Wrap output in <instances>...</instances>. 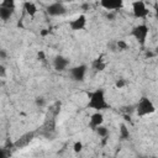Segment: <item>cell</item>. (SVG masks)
Wrapping results in <instances>:
<instances>
[{"instance_id":"obj_1","label":"cell","mask_w":158,"mask_h":158,"mask_svg":"<svg viewBox=\"0 0 158 158\" xmlns=\"http://www.w3.org/2000/svg\"><path fill=\"white\" fill-rule=\"evenodd\" d=\"M88 107L91 110H95L98 112L110 109V104L106 100L104 89L99 88V89H95V90L88 93Z\"/></svg>"},{"instance_id":"obj_2","label":"cell","mask_w":158,"mask_h":158,"mask_svg":"<svg viewBox=\"0 0 158 158\" xmlns=\"http://www.w3.org/2000/svg\"><path fill=\"white\" fill-rule=\"evenodd\" d=\"M154 111H156V106H154V104L147 96H142L138 100V102L136 105V114H137V116L143 117V116L153 114Z\"/></svg>"},{"instance_id":"obj_3","label":"cell","mask_w":158,"mask_h":158,"mask_svg":"<svg viewBox=\"0 0 158 158\" xmlns=\"http://www.w3.org/2000/svg\"><path fill=\"white\" fill-rule=\"evenodd\" d=\"M149 33V28L146 23H139L137 26H135L131 30V36L138 42L139 46H144L146 41H147V36Z\"/></svg>"},{"instance_id":"obj_4","label":"cell","mask_w":158,"mask_h":158,"mask_svg":"<svg viewBox=\"0 0 158 158\" xmlns=\"http://www.w3.org/2000/svg\"><path fill=\"white\" fill-rule=\"evenodd\" d=\"M132 14L136 19H144L149 15V10L144 1H133L132 2Z\"/></svg>"},{"instance_id":"obj_5","label":"cell","mask_w":158,"mask_h":158,"mask_svg":"<svg viewBox=\"0 0 158 158\" xmlns=\"http://www.w3.org/2000/svg\"><path fill=\"white\" fill-rule=\"evenodd\" d=\"M86 70H88V67L85 64H79V65H75V67L70 68L69 74H70V78L74 81H83L85 75H86Z\"/></svg>"},{"instance_id":"obj_6","label":"cell","mask_w":158,"mask_h":158,"mask_svg":"<svg viewBox=\"0 0 158 158\" xmlns=\"http://www.w3.org/2000/svg\"><path fill=\"white\" fill-rule=\"evenodd\" d=\"M47 14L49 16L53 17H58V16H63L67 14V7L64 6L63 2H52L47 6Z\"/></svg>"},{"instance_id":"obj_7","label":"cell","mask_w":158,"mask_h":158,"mask_svg":"<svg viewBox=\"0 0 158 158\" xmlns=\"http://www.w3.org/2000/svg\"><path fill=\"white\" fill-rule=\"evenodd\" d=\"M35 138V132L31 131V132H26L23 133L22 136H20L15 142H14V148H25L30 144V142Z\"/></svg>"},{"instance_id":"obj_8","label":"cell","mask_w":158,"mask_h":158,"mask_svg":"<svg viewBox=\"0 0 158 158\" xmlns=\"http://www.w3.org/2000/svg\"><path fill=\"white\" fill-rule=\"evenodd\" d=\"M100 6L104 7L105 10L110 11H116L122 9L123 6V1L122 0H101L100 1Z\"/></svg>"},{"instance_id":"obj_9","label":"cell","mask_w":158,"mask_h":158,"mask_svg":"<svg viewBox=\"0 0 158 158\" xmlns=\"http://www.w3.org/2000/svg\"><path fill=\"white\" fill-rule=\"evenodd\" d=\"M85 26H86V16L83 14L69 21V27L73 31H81L85 28Z\"/></svg>"},{"instance_id":"obj_10","label":"cell","mask_w":158,"mask_h":158,"mask_svg":"<svg viewBox=\"0 0 158 158\" xmlns=\"http://www.w3.org/2000/svg\"><path fill=\"white\" fill-rule=\"evenodd\" d=\"M102 123H104V115H102L101 112L95 111V112L90 116V118H89V127H90L91 130H94V131H95L98 127L102 126Z\"/></svg>"},{"instance_id":"obj_11","label":"cell","mask_w":158,"mask_h":158,"mask_svg":"<svg viewBox=\"0 0 158 158\" xmlns=\"http://www.w3.org/2000/svg\"><path fill=\"white\" fill-rule=\"evenodd\" d=\"M69 65V59L63 56H56L53 59V68L57 72H63Z\"/></svg>"},{"instance_id":"obj_12","label":"cell","mask_w":158,"mask_h":158,"mask_svg":"<svg viewBox=\"0 0 158 158\" xmlns=\"http://www.w3.org/2000/svg\"><path fill=\"white\" fill-rule=\"evenodd\" d=\"M23 10H25L26 14H27L28 16H31V17H33V16L37 14V6H36V4L32 2V1H26V2H23Z\"/></svg>"},{"instance_id":"obj_13","label":"cell","mask_w":158,"mask_h":158,"mask_svg":"<svg viewBox=\"0 0 158 158\" xmlns=\"http://www.w3.org/2000/svg\"><path fill=\"white\" fill-rule=\"evenodd\" d=\"M15 10H11V9H7V7H4V6H0V19L2 21H7L12 14H14Z\"/></svg>"},{"instance_id":"obj_14","label":"cell","mask_w":158,"mask_h":158,"mask_svg":"<svg viewBox=\"0 0 158 158\" xmlns=\"http://www.w3.org/2000/svg\"><path fill=\"white\" fill-rule=\"evenodd\" d=\"M93 68H94L96 72H102V70L106 68V62H104L102 57H99V58H96V59L93 62Z\"/></svg>"},{"instance_id":"obj_15","label":"cell","mask_w":158,"mask_h":158,"mask_svg":"<svg viewBox=\"0 0 158 158\" xmlns=\"http://www.w3.org/2000/svg\"><path fill=\"white\" fill-rule=\"evenodd\" d=\"M130 136H131V133H130L128 127H127L125 123H121V125H120V138H121L122 141H126V139L130 138Z\"/></svg>"},{"instance_id":"obj_16","label":"cell","mask_w":158,"mask_h":158,"mask_svg":"<svg viewBox=\"0 0 158 158\" xmlns=\"http://www.w3.org/2000/svg\"><path fill=\"white\" fill-rule=\"evenodd\" d=\"M95 132L98 133L99 137H101V138H104V139H106L107 136H109V130H107L105 126H100V127H98V128L95 130Z\"/></svg>"},{"instance_id":"obj_17","label":"cell","mask_w":158,"mask_h":158,"mask_svg":"<svg viewBox=\"0 0 158 158\" xmlns=\"http://www.w3.org/2000/svg\"><path fill=\"white\" fill-rule=\"evenodd\" d=\"M0 6H4V7H7V9H11V10H15V1L14 0H4L0 2Z\"/></svg>"},{"instance_id":"obj_18","label":"cell","mask_w":158,"mask_h":158,"mask_svg":"<svg viewBox=\"0 0 158 158\" xmlns=\"http://www.w3.org/2000/svg\"><path fill=\"white\" fill-rule=\"evenodd\" d=\"M11 156V148L2 147L0 151V158H9Z\"/></svg>"},{"instance_id":"obj_19","label":"cell","mask_w":158,"mask_h":158,"mask_svg":"<svg viewBox=\"0 0 158 158\" xmlns=\"http://www.w3.org/2000/svg\"><path fill=\"white\" fill-rule=\"evenodd\" d=\"M73 151H74L75 153L81 152V151H83V143H81L80 141H77V142L73 144Z\"/></svg>"},{"instance_id":"obj_20","label":"cell","mask_w":158,"mask_h":158,"mask_svg":"<svg viewBox=\"0 0 158 158\" xmlns=\"http://www.w3.org/2000/svg\"><path fill=\"white\" fill-rule=\"evenodd\" d=\"M35 102H36V105H37L38 107H43V106L46 105V99L42 98V96H38V98H36Z\"/></svg>"},{"instance_id":"obj_21","label":"cell","mask_w":158,"mask_h":158,"mask_svg":"<svg viewBox=\"0 0 158 158\" xmlns=\"http://www.w3.org/2000/svg\"><path fill=\"white\" fill-rule=\"evenodd\" d=\"M116 46H117V48H118V49H121V51H125V49H127V48H128V44H127L125 41H122V40H120V41L116 43Z\"/></svg>"},{"instance_id":"obj_22","label":"cell","mask_w":158,"mask_h":158,"mask_svg":"<svg viewBox=\"0 0 158 158\" xmlns=\"http://www.w3.org/2000/svg\"><path fill=\"white\" fill-rule=\"evenodd\" d=\"M125 85H126V81H125L123 79H118V80L115 83V86H116L117 89H122Z\"/></svg>"},{"instance_id":"obj_23","label":"cell","mask_w":158,"mask_h":158,"mask_svg":"<svg viewBox=\"0 0 158 158\" xmlns=\"http://www.w3.org/2000/svg\"><path fill=\"white\" fill-rule=\"evenodd\" d=\"M115 16H116V15H115L112 11H110V12H107V14H106V17H107L109 20H111V21L115 19Z\"/></svg>"},{"instance_id":"obj_24","label":"cell","mask_w":158,"mask_h":158,"mask_svg":"<svg viewBox=\"0 0 158 158\" xmlns=\"http://www.w3.org/2000/svg\"><path fill=\"white\" fill-rule=\"evenodd\" d=\"M0 75H1L2 78L6 75V69H5V67H4V65H0Z\"/></svg>"},{"instance_id":"obj_25","label":"cell","mask_w":158,"mask_h":158,"mask_svg":"<svg viewBox=\"0 0 158 158\" xmlns=\"http://www.w3.org/2000/svg\"><path fill=\"white\" fill-rule=\"evenodd\" d=\"M0 58H1V59H5V58H6V52H5V49H0Z\"/></svg>"},{"instance_id":"obj_26","label":"cell","mask_w":158,"mask_h":158,"mask_svg":"<svg viewBox=\"0 0 158 158\" xmlns=\"http://www.w3.org/2000/svg\"><path fill=\"white\" fill-rule=\"evenodd\" d=\"M38 58H41L42 60L44 59V53H43L42 51H40V52H38Z\"/></svg>"},{"instance_id":"obj_27","label":"cell","mask_w":158,"mask_h":158,"mask_svg":"<svg viewBox=\"0 0 158 158\" xmlns=\"http://www.w3.org/2000/svg\"><path fill=\"white\" fill-rule=\"evenodd\" d=\"M154 16L158 20V5H156V7H154Z\"/></svg>"},{"instance_id":"obj_28","label":"cell","mask_w":158,"mask_h":158,"mask_svg":"<svg viewBox=\"0 0 158 158\" xmlns=\"http://www.w3.org/2000/svg\"><path fill=\"white\" fill-rule=\"evenodd\" d=\"M154 52H146V57H154Z\"/></svg>"},{"instance_id":"obj_29","label":"cell","mask_w":158,"mask_h":158,"mask_svg":"<svg viewBox=\"0 0 158 158\" xmlns=\"http://www.w3.org/2000/svg\"><path fill=\"white\" fill-rule=\"evenodd\" d=\"M154 54L158 57V44H157V46H156V48H154Z\"/></svg>"}]
</instances>
